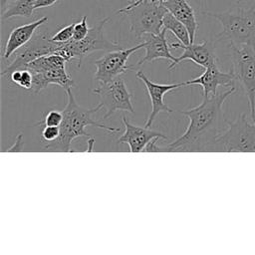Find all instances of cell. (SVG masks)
I'll list each match as a JSON object with an SVG mask.
<instances>
[{
	"label": "cell",
	"instance_id": "1",
	"mask_svg": "<svg viewBox=\"0 0 255 255\" xmlns=\"http://www.w3.org/2000/svg\"><path fill=\"white\" fill-rule=\"evenodd\" d=\"M236 92V87L209 97H203L201 104L179 113L188 118L189 124L185 131L160 151L168 152H196L207 151L216 137L224 131L227 123L223 116L225 100Z\"/></svg>",
	"mask_w": 255,
	"mask_h": 255
},
{
	"label": "cell",
	"instance_id": "2",
	"mask_svg": "<svg viewBox=\"0 0 255 255\" xmlns=\"http://www.w3.org/2000/svg\"><path fill=\"white\" fill-rule=\"evenodd\" d=\"M67 104L63 112V122L60 126L59 136L49 142L42 141L46 150L51 152H72V141L80 136L90 137V134L86 131V128L89 126L96 127L107 130L109 133L121 132V128H110L102 124V121H96L94 115L99 112L102 107L98 104L97 107L87 109L81 107L75 100L71 88L66 90Z\"/></svg>",
	"mask_w": 255,
	"mask_h": 255
},
{
	"label": "cell",
	"instance_id": "3",
	"mask_svg": "<svg viewBox=\"0 0 255 255\" xmlns=\"http://www.w3.org/2000/svg\"><path fill=\"white\" fill-rule=\"evenodd\" d=\"M202 14L216 19L222 30L216 40H228L229 44L255 47V8H244L236 3L222 12L203 11Z\"/></svg>",
	"mask_w": 255,
	"mask_h": 255
},
{
	"label": "cell",
	"instance_id": "4",
	"mask_svg": "<svg viewBox=\"0 0 255 255\" xmlns=\"http://www.w3.org/2000/svg\"><path fill=\"white\" fill-rule=\"evenodd\" d=\"M167 9L157 0L130 2L114 15L126 14L129 19V31L140 39L145 34H158L163 29L162 20Z\"/></svg>",
	"mask_w": 255,
	"mask_h": 255
},
{
	"label": "cell",
	"instance_id": "5",
	"mask_svg": "<svg viewBox=\"0 0 255 255\" xmlns=\"http://www.w3.org/2000/svg\"><path fill=\"white\" fill-rule=\"evenodd\" d=\"M228 128L211 143L209 152H255V123L241 114L233 122H227Z\"/></svg>",
	"mask_w": 255,
	"mask_h": 255
},
{
	"label": "cell",
	"instance_id": "6",
	"mask_svg": "<svg viewBox=\"0 0 255 255\" xmlns=\"http://www.w3.org/2000/svg\"><path fill=\"white\" fill-rule=\"evenodd\" d=\"M111 20L107 17L95 26L90 28L88 35L82 40H70L66 43H60L56 54L64 57L67 62L73 59L78 61V67L81 66L83 59L96 51H113L123 49L117 42L111 41L104 35V27Z\"/></svg>",
	"mask_w": 255,
	"mask_h": 255
},
{
	"label": "cell",
	"instance_id": "7",
	"mask_svg": "<svg viewBox=\"0 0 255 255\" xmlns=\"http://www.w3.org/2000/svg\"><path fill=\"white\" fill-rule=\"evenodd\" d=\"M232 68L236 81L244 89L248 100L251 120L255 123V47L229 44Z\"/></svg>",
	"mask_w": 255,
	"mask_h": 255
},
{
	"label": "cell",
	"instance_id": "8",
	"mask_svg": "<svg viewBox=\"0 0 255 255\" xmlns=\"http://www.w3.org/2000/svg\"><path fill=\"white\" fill-rule=\"evenodd\" d=\"M93 93L100 96V105L105 110L102 122L108 120L115 112L125 111L134 114L133 105L131 103L132 95L128 92L124 78L121 76L114 81L102 84L101 87L93 89Z\"/></svg>",
	"mask_w": 255,
	"mask_h": 255
},
{
	"label": "cell",
	"instance_id": "9",
	"mask_svg": "<svg viewBox=\"0 0 255 255\" xmlns=\"http://www.w3.org/2000/svg\"><path fill=\"white\" fill-rule=\"evenodd\" d=\"M143 47L144 42H141L131 48L109 51L95 61L96 73L94 79L101 84H107L132 70V67L128 65V60L131 54Z\"/></svg>",
	"mask_w": 255,
	"mask_h": 255
},
{
	"label": "cell",
	"instance_id": "10",
	"mask_svg": "<svg viewBox=\"0 0 255 255\" xmlns=\"http://www.w3.org/2000/svg\"><path fill=\"white\" fill-rule=\"evenodd\" d=\"M51 37L52 36L47 31L36 33L24 47L16 52L14 60L0 73V75H10L15 70L25 69L28 63L39 57L56 54L60 43L52 41Z\"/></svg>",
	"mask_w": 255,
	"mask_h": 255
},
{
	"label": "cell",
	"instance_id": "11",
	"mask_svg": "<svg viewBox=\"0 0 255 255\" xmlns=\"http://www.w3.org/2000/svg\"><path fill=\"white\" fill-rule=\"evenodd\" d=\"M169 47L173 49L181 48L183 49V52L169 64L168 70L174 68L177 64L184 60H190L204 69L216 65L218 62L215 54L214 41L212 40H205L199 44L190 43L188 45H183L181 42H171Z\"/></svg>",
	"mask_w": 255,
	"mask_h": 255
},
{
	"label": "cell",
	"instance_id": "12",
	"mask_svg": "<svg viewBox=\"0 0 255 255\" xmlns=\"http://www.w3.org/2000/svg\"><path fill=\"white\" fill-rule=\"evenodd\" d=\"M135 77L139 79L145 86L146 92L149 96L150 103H151V112L148 116L144 127L150 128L154 122V119L157 117V115L161 112L164 113H172L173 111L164 103V95L170 91H173L175 89L187 86L186 81L175 83V84H156L153 83L151 80H149L143 71L138 70L135 73Z\"/></svg>",
	"mask_w": 255,
	"mask_h": 255
},
{
	"label": "cell",
	"instance_id": "13",
	"mask_svg": "<svg viewBox=\"0 0 255 255\" xmlns=\"http://www.w3.org/2000/svg\"><path fill=\"white\" fill-rule=\"evenodd\" d=\"M235 75L230 69L229 72H222L218 68V64L205 68L202 75L186 81L188 85H199L202 87L203 97H209L217 94L218 87L232 88L235 87Z\"/></svg>",
	"mask_w": 255,
	"mask_h": 255
},
{
	"label": "cell",
	"instance_id": "14",
	"mask_svg": "<svg viewBox=\"0 0 255 255\" xmlns=\"http://www.w3.org/2000/svg\"><path fill=\"white\" fill-rule=\"evenodd\" d=\"M125 132L118 138L119 143H127L129 146L130 152H140L145 145L153 138L167 139L163 133L151 130L149 128H141L130 124L125 116L122 118Z\"/></svg>",
	"mask_w": 255,
	"mask_h": 255
},
{
	"label": "cell",
	"instance_id": "15",
	"mask_svg": "<svg viewBox=\"0 0 255 255\" xmlns=\"http://www.w3.org/2000/svg\"><path fill=\"white\" fill-rule=\"evenodd\" d=\"M33 77L32 91L34 94H38L49 85H58L65 90L70 89L74 85L72 77L66 70V67H52L44 69L38 72H31Z\"/></svg>",
	"mask_w": 255,
	"mask_h": 255
},
{
	"label": "cell",
	"instance_id": "16",
	"mask_svg": "<svg viewBox=\"0 0 255 255\" xmlns=\"http://www.w3.org/2000/svg\"><path fill=\"white\" fill-rule=\"evenodd\" d=\"M47 21L48 17L44 16L33 22L14 28L9 34L8 39L6 41L3 52V58L5 60H8L14 53H16L22 47H24L33 38L36 30L40 26L45 24Z\"/></svg>",
	"mask_w": 255,
	"mask_h": 255
},
{
	"label": "cell",
	"instance_id": "17",
	"mask_svg": "<svg viewBox=\"0 0 255 255\" xmlns=\"http://www.w3.org/2000/svg\"><path fill=\"white\" fill-rule=\"evenodd\" d=\"M166 30L163 28L158 34H145L144 37V49L145 55L142 59L137 62V66H141L145 63L152 62L157 59H167L171 62L175 60L176 57L172 56L169 50V44L167 43Z\"/></svg>",
	"mask_w": 255,
	"mask_h": 255
},
{
	"label": "cell",
	"instance_id": "18",
	"mask_svg": "<svg viewBox=\"0 0 255 255\" xmlns=\"http://www.w3.org/2000/svg\"><path fill=\"white\" fill-rule=\"evenodd\" d=\"M162 4L168 12H170L176 19L185 25L189 32L190 42L194 43L198 23L195 17L194 9L190 6V4L186 0H166Z\"/></svg>",
	"mask_w": 255,
	"mask_h": 255
},
{
	"label": "cell",
	"instance_id": "19",
	"mask_svg": "<svg viewBox=\"0 0 255 255\" xmlns=\"http://www.w3.org/2000/svg\"><path fill=\"white\" fill-rule=\"evenodd\" d=\"M162 26L165 30L170 31L178 39V41L181 42L183 45H188L191 43L189 32L185 27V25L182 22H180L178 19H176L168 11L163 17Z\"/></svg>",
	"mask_w": 255,
	"mask_h": 255
},
{
	"label": "cell",
	"instance_id": "20",
	"mask_svg": "<svg viewBox=\"0 0 255 255\" xmlns=\"http://www.w3.org/2000/svg\"><path fill=\"white\" fill-rule=\"evenodd\" d=\"M37 0H15L9 4L6 11L1 15L2 20L10 19L16 16L29 18L32 16Z\"/></svg>",
	"mask_w": 255,
	"mask_h": 255
},
{
	"label": "cell",
	"instance_id": "21",
	"mask_svg": "<svg viewBox=\"0 0 255 255\" xmlns=\"http://www.w3.org/2000/svg\"><path fill=\"white\" fill-rule=\"evenodd\" d=\"M11 82L20 86L25 90H31L33 84V77L28 69L15 70L10 74Z\"/></svg>",
	"mask_w": 255,
	"mask_h": 255
},
{
	"label": "cell",
	"instance_id": "22",
	"mask_svg": "<svg viewBox=\"0 0 255 255\" xmlns=\"http://www.w3.org/2000/svg\"><path fill=\"white\" fill-rule=\"evenodd\" d=\"M63 112L58 111V110H51L49 111L44 119L40 121L37 125L38 126H50V127H60L62 122H63Z\"/></svg>",
	"mask_w": 255,
	"mask_h": 255
},
{
	"label": "cell",
	"instance_id": "23",
	"mask_svg": "<svg viewBox=\"0 0 255 255\" xmlns=\"http://www.w3.org/2000/svg\"><path fill=\"white\" fill-rule=\"evenodd\" d=\"M75 23L76 22H73L65 27H62L60 30H58L54 35H52V37H51L52 41L57 42V43H66V42L72 40L73 35H74Z\"/></svg>",
	"mask_w": 255,
	"mask_h": 255
},
{
	"label": "cell",
	"instance_id": "24",
	"mask_svg": "<svg viewBox=\"0 0 255 255\" xmlns=\"http://www.w3.org/2000/svg\"><path fill=\"white\" fill-rule=\"evenodd\" d=\"M89 31H90V28L87 23V15H84L80 21L75 23L73 39L77 40V41L82 40L88 35Z\"/></svg>",
	"mask_w": 255,
	"mask_h": 255
},
{
	"label": "cell",
	"instance_id": "25",
	"mask_svg": "<svg viewBox=\"0 0 255 255\" xmlns=\"http://www.w3.org/2000/svg\"><path fill=\"white\" fill-rule=\"evenodd\" d=\"M60 134V127H50L45 126L42 129V140L45 142L55 140Z\"/></svg>",
	"mask_w": 255,
	"mask_h": 255
},
{
	"label": "cell",
	"instance_id": "26",
	"mask_svg": "<svg viewBox=\"0 0 255 255\" xmlns=\"http://www.w3.org/2000/svg\"><path fill=\"white\" fill-rule=\"evenodd\" d=\"M23 150V133L20 132L15 139V142L6 151H22Z\"/></svg>",
	"mask_w": 255,
	"mask_h": 255
},
{
	"label": "cell",
	"instance_id": "27",
	"mask_svg": "<svg viewBox=\"0 0 255 255\" xmlns=\"http://www.w3.org/2000/svg\"><path fill=\"white\" fill-rule=\"evenodd\" d=\"M159 138H153V139H151L146 145H145V147L143 148V150L142 151H145V152H159L160 151V147L159 146H157L156 145V141L158 140Z\"/></svg>",
	"mask_w": 255,
	"mask_h": 255
},
{
	"label": "cell",
	"instance_id": "28",
	"mask_svg": "<svg viewBox=\"0 0 255 255\" xmlns=\"http://www.w3.org/2000/svg\"><path fill=\"white\" fill-rule=\"evenodd\" d=\"M59 0H37L36 1V5L35 8L39 9V8H45V7H50L52 5H54L55 3H57Z\"/></svg>",
	"mask_w": 255,
	"mask_h": 255
},
{
	"label": "cell",
	"instance_id": "29",
	"mask_svg": "<svg viewBox=\"0 0 255 255\" xmlns=\"http://www.w3.org/2000/svg\"><path fill=\"white\" fill-rule=\"evenodd\" d=\"M10 3V0H0V9H1V15L6 11Z\"/></svg>",
	"mask_w": 255,
	"mask_h": 255
},
{
	"label": "cell",
	"instance_id": "30",
	"mask_svg": "<svg viewBox=\"0 0 255 255\" xmlns=\"http://www.w3.org/2000/svg\"><path fill=\"white\" fill-rule=\"evenodd\" d=\"M94 138H91V137H89V139H88V143H89V147L87 148V150L86 151H92V149H93V145H94Z\"/></svg>",
	"mask_w": 255,
	"mask_h": 255
},
{
	"label": "cell",
	"instance_id": "31",
	"mask_svg": "<svg viewBox=\"0 0 255 255\" xmlns=\"http://www.w3.org/2000/svg\"><path fill=\"white\" fill-rule=\"evenodd\" d=\"M140 1H143V0H134V1H132V2H135V3H137V2H140ZM157 1H159L160 3H163V2H165L166 0H157ZM128 3H130V2H128Z\"/></svg>",
	"mask_w": 255,
	"mask_h": 255
},
{
	"label": "cell",
	"instance_id": "32",
	"mask_svg": "<svg viewBox=\"0 0 255 255\" xmlns=\"http://www.w3.org/2000/svg\"><path fill=\"white\" fill-rule=\"evenodd\" d=\"M241 1H243V0H237V1H236V3H240Z\"/></svg>",
	"mask_w": 255,
	"mask_h": 255
},
{
	"label": "cell",
	"instance_id": "33",
	"mask_svg": "<svg viewBox=\"0 0 255 255\" xmlns=\"http://www.w3.org/2000/svg\"><path fill=\"white\" fill-rule=\"evenodd\" d=\"M132 1H134V0H129V1H128V2H132Z\"/></svg>",
	"mask_w": 255,
	"mask_h": 255
}]
</instances>
